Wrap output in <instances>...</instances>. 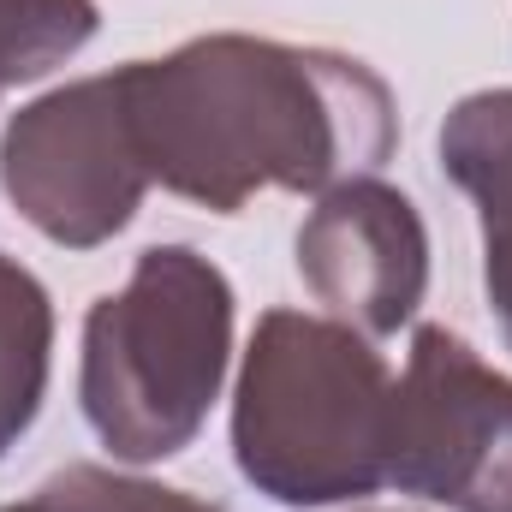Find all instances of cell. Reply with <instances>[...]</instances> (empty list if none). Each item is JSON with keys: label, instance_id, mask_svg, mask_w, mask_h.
Masks as SVG:
<instances>
[{"label": "cell", "instance_id": "6da1fadb", "mask_svg": "<svg viewBox=\"0 0 512 512\" xmlns=\"http://www.w3.org/2000/svg\"><path fill=\"white\" fill-rule=\"evenodd\" d=\"M126 120L149 185L239 215L256 191H334L376 173L399 143L382 78L334 48L268 36H197L120 66Z\"/></svg>", "mask_w": 512, "mask_h": 512}, {"label": "cell", "instance_id": "7a4b0ae2", "mask_svg": "<svg viewBox=\"0 0 512 512\" xmlns=\"http://www.w3.org/2000/svg\"><path fill=\"white\" fill-rule=\"evenodd\" d=\"M393 376L370 334L268 310L233 393V459L274 507H346L387 489Z\"/></svg>", "mask_w": 512, "mask_h": 512}, {"label": "cell", "instance_id": "3957f363", "mask_svg": "<svg viewBox=\"0 0 512 512\" xmlns=\"http://www.w3.org/2000/svg\"><path fill=\"white\" fill-rule=\"evenodd\" d=\"M233 358V280L191 245H149L120 292L84 316L78 405L126 465L185 453Z\"/></svg>", "mask_w": 512, "mask_h": 512}, {"label": "cell", "instance_id": "277c9868", "mask_svg": "<svg viewBox=\"0 0 512 512\" xmlns=\"http://www.w3.org/2000/svg\"><path fill=\"white\" fill-rule=\"evenodd\" d=\"M0 191L66 251H96L126 233L149 173L131 143L120 72L78 78L18 108L0 137Z\"/></svg>", "mask_w": 512, "mask_h": 512}, {"label": "cell", "instance_id": "5b68a950", "mask_svg": "<svg viewBox=\"0 0 512 512\" xmlns=\"http://www.w3.org/2000/svg\"><path fill=\"white\" fill-rule=\"evenodd\" d=\"M387 483L447 512H512V376L417 328L387 411Z\"/></svg>", "mask_w": 512, "mask_h": 512}, {"label": "cell", "instance_id": "8992f818", "mask_svg": "<svg viewBox=\"0 0 512 512\" xmlns=\"http://www.w3.org/2000/svg\"><path fill=\"white\" fill-rule=\"evenodd\" d=\"M298 274L334 322L370 340L399 334L429 292V233L417 203L376 173L322 191L298 227Z\"/></svg>", "mask_w": 512, "mask_h": 512}, {"label": "cell", "instance_id": "52a82bcc", "mask_svg": "<svg viewBox=\"0 0 512 512\" xmlns=\"http://www.w3.org/2000/svg\"><path fill=\"white\" fill-rule=\"evenodd\" d=\"M441 167L477 203L483 221V292L512 352V90L465 96L441 126Z\"/></svg>", "mask_w": 512, "mask_h": 512}, {"label": "cell", "instance_id": "ba28073f", "mask_svg": "<svg viewBox=\"0 0 512 512\" xmlns=\"http://www.w3.org/2000/svg\"><path fill=\"white\" fill-rule=\"evenodd\" d=\"M54 364V304L42 280L0 251V459L30 435Z\"/></svg>", "mask_w": 512, "mask_h": 512}, {"label": "cell", "instance_id": "9c48e42d", "mask_svg": "<svg viewBox=\"0 0 512 512\" xmlns=\"http://www.w3.org/2000/svg\"><path fill=\"white\" fill-rule=\"evenodd\" d=\"M96 24V0H0V96L66 66Z\"/></svg>", "mask_w": 512, "mask_h": 512}, {"label": "cell", "instance_id": "30bf717a", "mask_svg": "<svg viewBox=\"0 0 512 512\" xmlns=\"http://www.w3.org/2000/svg\"><path fill=\"white\" fill-rule=\"evenodd\" d=\"M0 512H221L191 489H167L149 477H120L108 465H66L48 483H36L24 501Z\"/></svg>", "mask_w": 512, "mask_h": 512}, {"label": "cell", "instance_id": "8fae6325", "mask_svg": "<svg viewBox=\"0 0 512 512\" xmlns=\"http://www.w3.org/2000/svg\"><path fill=\"white\" fill-rule=\"evenodd\" d=\"M370 512H399V507H370Z\"/></svg>", "mask_w": 512, "mask_h": 512}]
</instances>
